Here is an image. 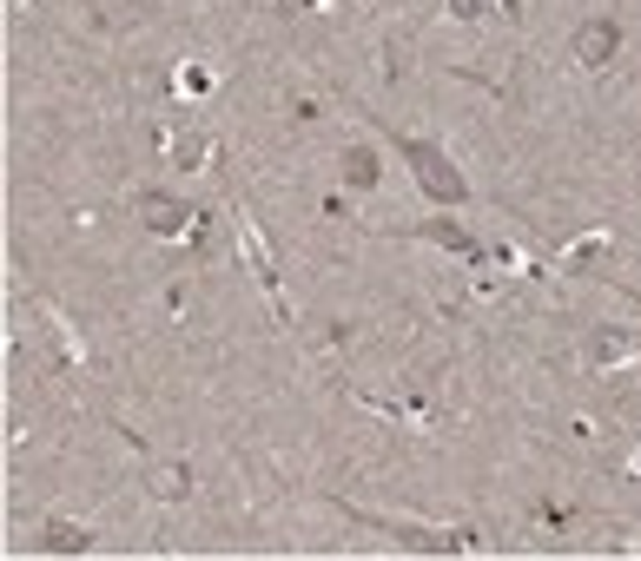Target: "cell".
<instances>
[{
  "mask_svg": "<svg viewBox=\"0 0 641 561\" xmlns=\"http://www.w3.org/2000/svg\"><path fill=\"white\" fill-rule=\"evenodd\" d=\"M390 145L404 152V166L417 173V186H424V199H430V205H463V199H469V179L450 166V152H443V145H430V139H411V132H397Z\"/></svg>",
  "mask_w": 641,
  "mask_h": 561,
  "instance_id": "cell-1",
  "label": "cell"
},
{
  "mask_svg": "<svg viewBox=\"0 0 641 561\" xmlns=\"http://www.w3.org/2000/svg\"><path fill=\"white\" fill-rule=\"evenodd\" d=\"M615 47H621V21L595 14V21H582V27H576V60H582V66H608V60H615Z\"/></svg>",
  "mask_w": 641,
  "mask_h": 561,
  "instance_id": "cell-2",
  "label": "cell"
},
{
  "mask_svg": "<svg viewBox=\"0 0 641 561\" xmlns=\"http://www.w3.org/2000/svg\"><path fill=\"white\" fill-rule=\"evenodd\" d=\"M424 238H437V245H450L456 258H469V265H483V238H469L463 225H450V218H430L424 225Z\"/></svg>",
  "mask_w": 641,
  "mask_h": 561,
  "instance_id": "cell-3",
  "label": "cell"
},
{
  "mask_svg": "<svg viewBox=\"0 0 641 561\" xmlns=\"http://www.w3.org/2000/svg\"><path fill=\"white\" fill-rule=\"evenodd\" d=\"M139 212H146V231H179L186 225V205L179 199H159V192H146Z\"/></svg>",
  "mask_w": 641,
  "mask_h": 561,
  "instance_id": "cell-4",
  "label": "cell"
},
{
  "mask_svg": "<svg viewBox=\"0 0 641 561\" xmlns=\"http://www.w3.org/2000/svg\"><path fill=\"white\" fill-rule=\"evenodd\" d=\"M344 186H351V192H370V186H377V152H370V145H351V152H344Z\"/></svg>",
  "mask_w": 641,
  "mask_h": 561,
  "instance_id": "cell-5",
  "label": "cell"
},
{
  "mask_svg": "<svg viewBox=\"0 0 641 561\" xmlns=\"http://www.w3.org/2000/svg\"><path fill=\"white\" fill-rule=\"evenodd\" d=\"M40 548H47V554H79V548H93V535L73 528V522H53V528L40 535Z\"/></svg>",
  "mask_w": 641,
  "mask_h": 561,
  "instance_id": "cell-6",
  "label": "cell"
},
{
  "mask_svg": "<svg viewBox=\"0 0 641 561\" xmlns=\"http://www.w3.org/2000/svg\"><path fill=\"white\" fill-rule=\"evenodd\" d=\"M152 489H159V496H186V469H179V462H173V469H159V483H152Z\"/></svg>",
  "mask_w": 641,
  "mask_h": 561,
  "instance_id": "cell-7",
  "label": "cell"
},
{
  "mask_svg": "<svg viewBox=\"0 0 641 561\" xmlns=\"http://www.w3.org/2000/svg\"><path fill=\"white\" fill-rule=\"evenodd\" d=\"M450 14L456 21H483V0H450Z\"/></svg>",
  "mask_w": 641,
  "mask_h": 561,
  "instance_id": "cell-8",
  "label": "cell"
}]
</instances>
